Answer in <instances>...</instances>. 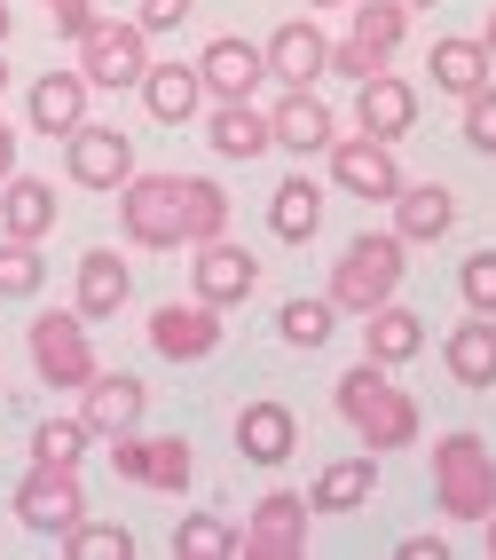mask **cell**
I'll use <instances>...</instances> for the list:
<instances>
[{"label": "cell", "instance_id": "obj_3", "mask_svg": "<svg viewBox=\"0 0 496 560\" xmlns=\"http://www.w3.org/2000/svg\"><path fill=\"white\" fill-rule=\"evenodd\" d=\"M410 245H402V230H363L347 253L331 260V301H339V316H370V308H387L394 292H402V277H410V260H402Z\"/></svg>", "mask_w": 496, "mask_h": 560}, {"label": "cell", "instance_id": "obj_2", "mask_svg": "<svg viewBox=\"0 0 496 560\" xmlns=\"http://www.w3.org/2000/svg\"><path fill=\"white\" fill-rule=\"evenodd\" d=\"M339 419L355 427V442L363 451H410L417 442V402H410V387H394V363H355L347 380H339Z\"/></svg>", "mask_w": 496, "mask_h": 560}, {"label": "cell", "instance_id": "obj_43", "mask_svg": "<svg viewBox=\"0 0 496 560\" xmlns=\"http://www.w3.org/2000/svg\"><path fill=\"white\" fill-rule=\"evenodd\" d=\"M9 32H16V9H9V0H0V40H9Z\"/></svg>", "mask_w": 496, "mask_h": 560}, {"label": "cell", "instance_id": "obj_15", "mask_svg": "<svg viewBox=\"0 0 496 560\" xmlns=\"http://www.w3.org/2000/svg\"><path fill=\"white\" fill-rule=\"evenodd\" d=\"M189 284H198V301H213V308H237V301H252L260 260H252L245 245L213 237V245H198V260H189Z\"/></svg>", "mask_w": 496, "mask_h": 560}, {"label": "cell", "instance_id": "obj_12", "mask_svg": "<svg viewBox=\"0 0 496 560\" xmlns=\"http://www.w3.org/2000/svg\"><path fill=\"white\" fill-rule=\"evenodd\" d=\"M63 174L80 182V190H110V198H119V182L134 174V135L87 119L80 135H63Z\"/></svg>", "mask_w": 496, "mask_h": 560}, {"label": "cell", "instance_id": "obj_18", "mask_svg": "<svg viewBox=\"0 0 496 560\" xmlns=\"http://www.w3.org/2000/svg\"><path fill=\"white\" fill-rule=\"evenodd\" d=\"M198 71H205V95H213V103H245L260 80H269V48H252V40H237V32H221V40L198 56Z\"/></svg>", "mask_w": 496, "mask_h": 560}, {"label": "cell", "instance_id": "obj_31", "mask_svg": "<svg viewBox=\"0 0 496 560\" xmlns=\"http://www.w3.org/2000/svg\"><path fill=\"white\" fill-rule=\"evenodd\" d=\"M269 230H276L284 245H308V237L323 230V190H316L308 174L276 182V198H269Z\"/></svg>", "mask_w": 496, "mask_h": 560}, {"label": "cell", "instance_id": "obj_42", "mask_svg": "<svg viewBox=\"0 0 496 560\" xmlns=\"http://www.w3.org/2000/svg\"><path fill=\"white\" fill-rule=\"evenodd\" d=\"M402 560H449L441 537H402Z\"/></svg>", "mask_w": 496, "mask_h": 560}, {"label": "cell", "instance_id": "obj_38", "mask_svg": "<svg viewBox=\"0 0 496 560\" xmlns=\"http://www.w3.org/2000/svg\"><path fill=\"white\" fill-rule=\"evenodd\" d=\"M465 142H473V151H488V159H496V88L465 95Z\"/></svg>", "mask_w": 496, "mask_h": 560}, {"label": "cell", "instance_id": "obj_20", "mask_svg": "<svg viewBox=\"0 0 496 560\" xmlns=\"http://www.w3.org/2000/svg\"><path fill=\"white\" fill-rule=\"evenodd\" d=\"M142 110L158 127H189L205 110V71L198 63H150L142 71Z\"/></svg>", "mask_w": 496, "mask_h": 560}, {"label": "cell", "instance_id": "obj_35", "mask_svg": "<svg viewBox=\"0 0 496 560\" xmlns=\"http://www.w3.org/2000/svg\"><path fill=\"white\" fill-rule=\"evenodd\" d=\"M87 419H40L32 427V466H80L87 458Z\"/></svg>", "mask_w": 496, "mask_h": 560}, {"label": "cell", "instance_id": "obj_4", "mask_svg": "<svg viewBox=\"0 0 496 560\" xmlns=\"http://www.w3.org/2000/svg\"><path fill=\"white\" fill-rule=\"evenodd\" d=\"M434 505L449 521H488L496 513V451L473 427H457V434L434 442Z\"/></svg>", "mask_w": 496, "mask_h": 560}, {"label": "cell", "instance_id": "obj_7", "mask_svg": "<svg viewBox=\"0 0 496 560\" xmlns=\"http://www.w3.org/2000/svg\"><path fill=\"white\" fill-rule=\"evenodd\" d=\"M110 474L134 481V490H158V498H181L189 490V474H198V458H189V442L181 434H110Z\"/></svg>", "mask_w": 496, "mask_h": 560}, {"label": "cell", "instance_id": "obj_13", "mask_svg": "<svg viewBox=\"0 0 496 560\" xmlns=\"http://www.w3.org/2000/svg\"><path fill=\"white\" fill-rule=\"evenodd\" d=\"M221 308L213 301H166V308H150V348H158L166 363H205L221 348Z\"/></svg>", "mask_w": 496, "mask_h": 560}, {"label": "cell", "instance_id": "obj_26", "mask_svg": "<svg viewBox=\"0 0 496 560\" xmlns=\"http://www.w3.org/2000/svg\"><path fill=\"white\" fill-rule=\"evenodd\" d=\"M370 490H378V451H355V458H331L316 474L308 505L316 513H355V505H370Z\"/></svg>", "mask_w": 496, "mask_h": 560}, {"label": "cell", "instance_id": "obj_49", "mask_svg": "<svg viewBox=\"0 0 496 560\" xmlns=\"http://www.w3.org/2000/svg\"><path fill=\"white\" fill-rule=\"evenodd\" d=\"M48 9H63V0H48Z\"/></svg>", "mask_w": 496, "mask_h": 560}, {"label": "cell", "instance_id": "obj_28", "mask_svg": "<svg viewBox=\"0 0 496 560\" xmlns=\"http://www.w3.org/2000/svg\"><path fill=\"white\" fill-rule=\"evenodd\" d=\"M441 355H449V380H457V387H496V316L473 308L465 324L449 331Z\"/></svg>", "mask_w": 496, "mask_h": 560}, {"label": "cell", "instance_id": "obj_30", "mask_svg": "<svg viewBox=\"0 0 496 560\" xmlns=\"http://www.w3.org/2000/svg\"><path fill=\"white\" fill-rule=\"evenodd\" d=\"M434 88L441 95H457V103H465V95H481L488 88V71H496V56H488V40H434Z\"/></svg>", "mask_w": 496, "mask_h": 560}, {"label": "cell", "instance_id": "obj_24", "mask_svg": "<svg viewBox=\"0 0 496 560\" xmlns=\"http://www.w3.org/2000/svg\"><path fill=\"white\" fill-rule=\"evenodd\" d=\"M237 451L252 458V466H284L292 451H299V419L284 402H245L237 410Z\"/></svg>", "mask_w": 496, "mask_h": 560}, {"label": "cell", "instance_id": "obj_17", "mask_svg": "<svg viewBox=\"0 0 496 560\" xmlns=\"http://www.w3.org/2000/svg\"><path fill=\"white\" fill-rule=\"evenodd\" d=\"M269 127H276V151H292V159H316V151H331V142H339L331 103L308 95V88H284V103L269 110Z\"/></svg>", "mask_w": 496, "mask_h": 560}, {"label": "cell", "instance_id": "obj_46", "mask_svg": "<svg viewBox=\"0 0 496 560\" xmlns=\"http://www.w3.org/2000/svg\"><path fill=\"white\" fill-rule=\"evenodd\" d=\"M488 560H496V513H488Z\"/></svg>", "mask_w": 496, "mask_h": 560}, {"label": "cell", "instance_id": "obj_8", "mask_svg": "<svg viewBox=\"0 0 496 560\" xmlns=\"http://www.w3.org/2000/svg\"><path fill=\"white\" fill-rule=\"evenodd\" d=\"M16 521L32 537H71L87 521V498H80V466H32L24 481H16Z\"/></svg>", "mask_w": 496, "mask_h": 560}, {"label": "cell", "instance_id": "obj_22", "mask_svg": "<svg viewBox=\"0 0 496 560\" xmlns=\"http://www.w3.org/2000/svg\"><path fill=\"white\" fill-rule=\"evenodd\" d=\"M56 182H40V174H9V190H0V237H56Z\"/></svg>", "mask_w": 496, "mask_h": 560}, {"label": "cell", "instance_id": "obj_41", "mask_svg": "<svg viewBox=\"0 0 496 560\" xmlns=\"http://www.w3.org/2000/svg\"><path fill=\"white\" fill-rule=\"evenodd\" d=\"M16 142H24V135L0 119V190H9V174H16Z\"/></svg>", "mask_w": 496, "mask_h": 560}, {"label": "cell", "instance_id": "obj_47", "mask_svg": "<svg viewBox=\"0 0 496 560\" xmlns=\"http://www.w3.org/2000/svg\"><path fill=\"white\" fill-rule=\"evenodd\" d=\"M0 95H9V63H0Z\"/></svg>", "mask_w": 496, "mask_h": 560}, {"label": "cell", "instance_id": "obj_16", "mask_svg": "<svg viewBox=\"0 0 496 560\" xmlns=\"http://www.w3.org/2000/svg\"><path fill=\"white\" fill-rule=\"evenodd\" d=\"M142 410H150V387L134 380V371H95V380L80 387V419L110 442V434H127L142 427Z\"/></svg>", "mask_w": 496, "mask_h": 560}, {"label": "cell", "instance_id": "obj_33", "mask_svg": "<svg viewBox=\"0 0 496 560\" xmlns=\"http://www.w3.org/2000/svg\"><path fill=\"white\" fill-rule=\"evenodd\" d=\"M276 331H284V348H323L339 331V301H331V292H323V301H284Z\"/></svg>", "mask_w": 496, "mask_h": 560}, {"label": "cell", "instance_id": "obj_21", "mask_svg": "<svg viewBox=\"0 0 496 560\" xmlns=\"http://www.w3.org/2000/svg\"><path fill=\"white\" fill-rule=\"evenodd\" d=\"M410 119H417V88H410V80H394V71H370V80L355 88V127H363V135L402 142Z\"/></svg>", "mask_w": 496, "mask_h": 560}, {"label": "cell", "instance_id": "obj_40", "mask_svg": "<svg viewBox=\"0 0 496 560\" xmlns=\"http://www.w3.org/2000/svg\"><path fill=\"white\" fill-rule=\"evenodd\" d=\"M189 9H198V0H142V16H134V24H142V32H174Z\"/></svg>", "mask_w": 496, "mask_h": 560}, {"label": "cell", "instance_id": "obj_23", "mask_svg": "<svg viewBox=\"0 0 496 560\" xmlns=\"http://www.w3.org/2000/svg\"><path fill=\"white\" fill-rule=\"evenodd\" d=\"M205 142H213L221 159L252 166L260 151H276V127H269V110H252V95H245V103H213V119H205Z\"/></svg>", "mask_w": 496, "mask_h": 560}, {"label": "cell", "instance_id": "obj_48", "mask_svg": "<svg viewBox=\"0 0 496 560\" xmlns=\"http://www.w3.org/2000/svg\"><path fill=\"white\" fill-rule=\"evenodd\" d=\"M410 9H434V0H410Z\"/></svg>", "mask_w": 496, "mask_h": 560}, {"label": "cell", "instance_id": "obj_27", "mask_svg": "<svg viewBox=\"0 0 496 560\" xmlns=\"http://www.w3.org/2000/svg\"><path fill=\"white\" fill-rule=\"evenodd\" d=\"M449 221H457V198L441 190V182H402V198H394V230H402V245H434V237H449Z\"/></svg>", "mask_w": 496, "mask_h": 560}, {"label": "cell", "instance_id": "obj_45", "mask_svg": "<svg viewBox=\"0 0 496 560\" xmlns=\"http://www.w3.org/2000/svg\"><path fill=\"white\" fill-rule=\"evenodd\" d=\"M481 40H488V56H496V16H488V32H481Z\"/></svg>", "mask_w": 496, "mask_h": 560}, {"label": "cell", "instance_id": "obj_32", "mask_svg": "<svg viewBox=\"0 0 496 560\" xmlns=\"http://www.w3.org/2000/svg\"><path fill=\"white\" fill-rule=\"evenodd\" d=\"M174 552L181 560H228V552H245V529L221 521V513H181L174 521Z\"/></svg>", "mask_w": 496, "mask_h": 560}, {"label": "cell", "instance_id": "obj_14", "mask_svg": "<svg viewBox=\"0 0 496 560\" xmlns=\"http://www.w3.org/2000/svg\"><path fill=\"white\" fill-rule=\"evenodd\" d=\"M87 71H40L32 80V95H24V119H32V135H80L87 127Z\"/></svg>", "mask_w": 496, "mask_h": 560}, {"label": "cell", "instance_id": "obj_6", "mask_svg": "<svg viewBox=\"0 0 496 560\" xmlns=\"http://www.w3.org/2000/svg\"><path fill=\"white\" fill-rule=\"evenodd\" d=\"M24 348H32V371H40V387H87L95 371H103L80 308H48V316H32Z\"/></svg>", "mask_w": 496, "mask_h": 560}, {"label": "cell", "instance_id": "obj_1", "mask_svg": "<svg viewBox=\"0 0 496 560\" xmlns=\"http://www.w3.org/2000/svg\"><path fill=\"white\" fill-rule=\"evenodd\" d=\"M119 230L134 253H198L228 237V190L205 174H127L119 182Z\"/></svg>", "mask_w": 496, "mask_h": 560}, {"label": "cell", "instance_id": "obj_44", "mask_svg": "<svg viewBox=\"0 0 496 560\" xmlns=\"http://www.w3.org/2000/svg\"><path fill=\"white\" fill-rule=\"evenodd\" d=\"M299 9H355V0H299Z\"/></svg>", "mask_w": 496, "mask_h": 560}, {"label": "cell", "instance_id": "obj_25", "mask_svg": "<svg viewBox=\"0 0 496 560\" xmlns=\"http://www.w3.org/2000/svg\"><path fill=\"white\" fill-rule=\"evenodd\" d=\"M127 292H134V269H127V260L110 253V245L80 253V301H71V308H80L87 324H103V316H119V308H127Z\"/></svg>", "mask_w": 496, "mask_h": 560}, {"label": "cell", "instance_id": "obj_11", "mask_svg": "<svg viewBox=\"0 0 496 560\" xmlns=\"http://www.w3.org/2000/svg\"><path fill=\"white\" fill-rule=\"evenodd\" d=\"M308 521H316V505L299 490H269L245 513V560H299L308 552Z\"/></svg>", "mask_w": 496, "mask_h": 560}, {"label": "cell", "instance_id": "obj_39", "mask_svg": "<svg viewBox=\"0 0 496 560\" xmlns=\"http://www.w3.org/2000/svg\"><path fill=\"white\" fill-rule=\"evenodd\" d=\"M95 24H103V9H95V0H63V9H56V32H63L71 48H80L87 32H95Z\"/></svg>", "mask_w": 496, "mask_h": 560}, {"label": "cell", "instance_id": "obj_29", "mask_svg": "<svg viewBox=\"0 0 496 560\" xmlns=\"http://www.w3.org/2000/svg\"><path fill=\"white\" fill-rule=\"evenodd\" d=\"M417 348H426V316H410L402 301H387V308L363 316V355L370 363H410Z\"/></svg>", "mask_w": 496, "mask_h": 560}, {"label": "cell", "instance_id": "obj_5", "mask_svg": "<svg viewBox=\"0 0 496 560\" xmlns=\"http://www.w3.org/2000/svg\"><path fill=\"white\" fill-rule=\"evenodd\" d=\"M402 40H410V0H355L347 40H331V71L363 88L370 71H387V63H394Z\"/></svg>", "mask_w": 496, "mask_h": 560}, {"label": "cell", "instance_id": "obj_9", "mask_svg": "<svg viewBox=\"0 0 496 560\" xmlns=\"http://www.w3.org/2000/svg\"><path fill=\"white\" fill-rule=\"evenodd\" d=\"M80 71H87V88H142V71H150V32L134 16H103L87 40H80Z\"/></svg>", "mask_w": 496, "mask_h": 560}, {"label": "cell", "instance_id": "obj_10", "mask_svg": "<svg viewBox=\"0 0 496 560\" xmlns=\"http://www.w3.org/2000/svg\"><path fill=\"white\" fill-rule=\"evenodd\" d=\"M331 182L363 206H394L402 198V166H394V142L378 135H339L331 142Z\"/></svg>", "mask_w": 496, "mask_h": 560}, {"label": "cell", "instance_id": "obj_37", "mask_svg": "<svg viewBox=\"0 0 496 560\" xmlns=\"http://www.w3.org/2000/svg\"><path fill=\"white\" fill-rule=\"evenodd\" d=\"M457 292H465V308L496 316V245H488V253H473L465 269H457Z\"/></svg>", "mask_w": 496, "mask_h": 560}, {"label": "cell", "instance_id": "obj_34", "mask_svg": "<svg viewBox=\"0 0 496 560\" xmlns=\"http://www.w3.org/2000/svg\"><path fill=\"white\" fill-rule=\"evenodd\" d=\"M48 284V260L32 237H0V301H32Z\"/></svg>", "mask_w": 496, "mask_h": 560}, {"label": "cell", "instance_id": "obj_19", "mask_svg": "<svg viewBox=\"0 0 496 560\" xmlns=\"http://www.w3.org/2000/svg\"><path fill=\"white\" fill-rule=\"evenodd\" d=\"M323 71H331V40H323L308 16H292V24L269 32V80H284V88H316Z\"/></svg>", "mask_w": 496, "mask_h": 560}, {"label": "cell", "instance_id": "obj_36", "mask_svg": "<svg viewBox=\"0 0 496 560\" xmlns=\"http://www.w3.org/2000/svg\"><path fill=\"white\" fill-rule=\"evenodd\" d=\"M71 560H134V529L127 521H80V529L63 537Z\"/></svg>", "mask_w": 496, "mask_h": 560}]
</instances>
